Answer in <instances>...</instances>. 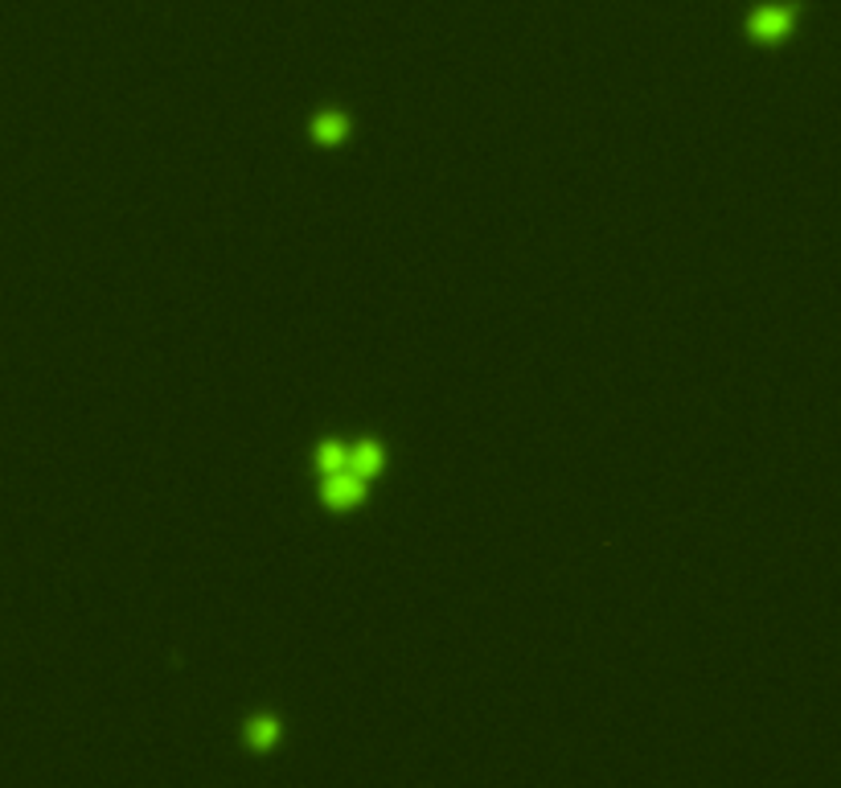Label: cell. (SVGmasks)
Wrapping results in <instances>:
<instances>
[{
    "label": "cell",
    "mask_w": 841,
    "mask_h": 788,
    "mask_svg": "<svg viewBox=\"0 0 841 788\" xmlns=\"http://www.w3.org/2000/svg\"><path fill=\"white\" fill-rule=\"evenodd\" d=\"M313 473L316 489H321V505H325L328 514H357L369 502V476L357 464L353 440L325 435L313 448Z\"/></svg>",
    "instance_id": "cell-1"
},
{
    "label": "cell",
    "mask_w": 841,
    "mask_h": 788,
    "mask_svg": "<svg viewBox=\"0 0 841 788\" xmlns=\"http://www.w3.org/2000/svg\"><path fill=\"white\" fill-rule=\"evenodd\" d=\"M353 132V120L345 115L341 108H321L308 120V137H313L316 149H337V144H345Z\"/></svg>",
    "instance_id": "cell-3"
},
{
    "label": "cell",
    "mask_w": 841,
    "mask_h": 788,
    "mask_svg": "<svg viewBox=\"0 0 841 788\" xmlns=\"http://www.w3.org/2000/svg\"><path fill=\"white\" fill-rule=\"evenodd\" d=\"M804 21L801 0H756L743 13V38L756 50H780L797 38V29Z\"/></svg>",
    "instance_id": "cell-2"
}]
</instances>
